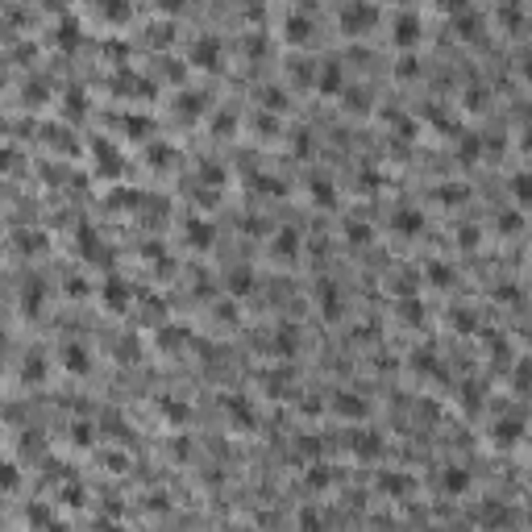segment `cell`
I'll use <instances>...</instances> for the list:
<instances>
[{
    "label": "cell",
    "mask_w": 532,
    "mask_h": 532,
    "mask_svg": "<svg viewBox=\"0 0 532 532\" xmlns=\"http://www.w3.org/2000/svg\"><path fill=\"white\" fill-rule=\"evenodd\" d=\"M379 4L375 0H345L341 8H337V29L345 33V37H366L375 25H379Z\"/></svg>",
    "instance_id": "cell-1"
},
{
    "label": "cell",
    "mask_w": 532,
    "mask_h": 532,
    "mask_svg": "<svg viewBox=\"0 0 532 532\" xmlns=\"http://www.w3.org/2000/svg\"><path fill=\"white\" fill-rule=\"evenodd\" d=\"M316 308H320L325 320H341V312H345V304H341V287L329 283V279H316Z\"/></svg>",
    "instance_id": "cell-6"
},
{
    "label": "cell",
    "mask_w": 532,
    "mask_h": 532,
    "mask_svg": "<svg viewBox=\"0 0 532 532\" xmlns=\"http://www.w3.org/2000/svg\"><path fill=\"white\" fill-rule=\"evenodd\" d=\"M445 12H462V8H470V0H437Z\"/></svg>",
    "instance_id": "cell-52"
},
{
    "label": "cell",
    "mask_w": 532,
    "mask_h": 532,
    "mask_svg": "<svg viewBox=\"0 0 532 532\" xmlns=\"http://www.w3.org/2000/svg\"><path fill=\"white\" fill-rule=\"evenodd\" d=\"M341 96H345V108L350 112H366L370 108V92L366 87H341Z\"/></svg>",
    "instance_id": "cell-30"
},
{
    "label": "cell",
    "mask_w": 532,
    "mask_h": 532,
    "mask_svg": "<svg viewBox=\"0 0 532 532\" xmlns=\"http://www.w3.org/2000/svg\"><path fill=\"white\" fill-rule=\"evenodd\" d=\"M400 316H404L408 325H420V320H424V304H420L416 295H400Z\"/></svg>",
    "instance_id": "cell-31"
},
{
    "label": "cell",
    "mask_w": 532,
    "mask_h": 532,
    "mask_svg": "<svg viewBox=\"0 0 532 532\" xmlns=\"http://www.w3.org/2000/svg\"><path fill=\"white\" fill-rule=\"evenodd\" d=\"M466 108H474V112L487 108V87H470V92H466Z\"/></svg>",
    "instance_id": "cell-43"
},
{
    "label": "cell",
    "mask_w": 532,
    "mask_h": 532,
    "mask_svg": "<svg viewBox=\"0 0 532 532\" xmlns=\"http://www.w3.org/2000/svg\"><path fill=\"white\" fill-rule=\"evenodd\" d=\"M529 370H532V362H529V358H516V362H512V387H516L520 395L529 391Z\"/></svg>",
    "instance_id": "cell-33"
},
{
    "label": "cell",
    "mask_w": 532,
    "mask_h": 532,
    "mask_svg": "<svg viewBox=\"0 0 532 532\" xmlns=\"http://www.w3.org/2000/svg\"><path fill=\"white\" fill-rule=\"evenodd\" d=\"M25 379H29V383H42V379H46V358H42V354H29V358H25Z\"/></svg>",
    "instance_id": "cell-37"
},
{
    "label": "cell",
    "mask_w": 532,
    "mask_h": 532,
    "mask_svg": "<svg viewBox=\"0 0 532 532\" xmlns=\"http://www.w3.org/2000/svg\"><path fill=\"white\" fill-rule=\"evenodd\" d=\"M62 366H67L71 375H87V350H83V345H67V350H62Z\"/></svg>",
    "instance_id": "cell-27"
},
{
    "label": "cell",
    "mask_w": 532,
    "mask_h": 532,
    "mask_svg": "<svg viewBox=\"0 0 532 532\" xmlns=\"http://www.w3.org/2000/svg\"><path fill=\"white\" fill-rule=\"evenodd\" d=\"M508 191H512V204H516V208H529L532 175H529V171H516V175H512V183H508Z\"/></svg>",
    "instance_id": "cell-19"
},
{
    "label": "cell",
    "mask_w": 532,
    "mask_h": 532,
    "mask_svg": "<svg viewBox=\"0 0 532 532\" xmlns=\"http://www.w3.org/2000/svg\"><path fill=\"white\" fill-rule=\"evenodd\" d=\"M420 37H424V21H420V12H412V8L395 12V21H391V42H395L400 50H416Z\"/></svg>",
    "instance_id": "cell-3"
},
{
    "label": "cell",
    "mask_w": 532,
    "mask_h": 532,
    "mask_svg": "<svg viewBox=\"0 0 532 532\" xmlns=\"http://www.w3.org/2000/svg\"><path fill=\"white\" fill-rule=\"evenodd\" d=\"M379 491L391 495V499L412 495V479H408V474H395V470H383V474H379Z\"/></svg>",
    "instance_id": "cell-15"
},
{
    "label": "cell",
    "mask_w": 532,
    "mask_h": 532,
    "mask_svg": "<svg viewBox=\"0 0 532 532\" xmlns=\"http://www.w3.org/2000/svg\"><path fill=\"white\" fill-rule=\"evenodd\" d=\"M495 225H499V233H504V237H516V233H524V208H504Z\"/></svg>",
    "instance_id": "cell-24"
},
{
    "label": "cell",
    "mask_w": 532,
    "mask_h": 532,
    "mask_svg": "<svg viewBox=\"0 0 532 532\" xmlns=\"http://www.w3.org/2000/svg\"><path fill=\"white\" fill-rule=\"evenodd\" d=\"M92 150H96V162H104V166H96V171H104V175H121V154H117L108 141H96Z\"/></svg>",
    "instance_id": "cell-23"
},
{
    "label": "cell",
    "mask_w": 532,
    "mask_h": 532,
    "mask_svg": "<svg viewBox=\"0 0 532 532\" xmlns=\"http://www.w3.org/2000/svg\"><path fill=\"white\" fill-rule=\"evenodd\" d=\"M341 87H345V67H341V58L320 62V67H316V79H312V92H320V96H341Z\"/></svg>",
    "instance_id": "cell-4"
},
{
    "label": "cell",
    "mask_w": 532,
    "mask_h": 532,
    "mask_svg": "<svg viewBox=\"0 0 532 532\" xmlns=\"http://www.w3.org/2000/svg\"><path fill=\"white\" fill-rule=\"evenodd\" d=\"M308 196H312L316 208H333V200H337L333 183H325V179H312V183H308Z\"/></svg>",
    "instance_id": "cell-25"
},
{
    "label": "cell",
    "mask_w": 532,
    "mask_h": 532,
    "mask_svg": "<svg viewBox=\"0 0 532 532\" xmlns=\"http://www.w3.org/2000/svg\"><path fill=\"white\" fill-rule=\"evenodd\" d=\"M179 112L191 121V117H200L204 112V96H196V92H183V100H179Z\"/></svg>",
    "instance_id": "cell-35"
},
{
    "label": "cell",
    "mask_w": 532,
    "mask_h": 532,
    "mask_svg": "<svg viewBox=\"0 0 532 532\" xmlns=\"http://www.w3.org/2000/svg\"><path fill=\"white\" fill-rule=\"evenodd\" d=\"M183 229H187V246H196V250H208V246H212V225H208V221H196V216H191Z\"/></svg>",
    "instance_id": "cell-20"
},
{
    "label": "cell",
    "mask_w": 532,
    "mask_h": 532,
    "mask_svg": "<svg viewBox=\"0 0 532 532\" xmlns=\"http://www.w3.org/2000/svg\"><path fill=\"white\" fill-rule=\"evenodd\" d=\"M162 416H171V420H187V408H183V404H162Z\"/></svg>",
    "instance_id": "cell-50"
},
{
    "label": "cell",
    "mask_w": 532,
    "mask_h": 532,
    "mask_svg": "<svg viewBox=\"0 0 532 532\" xmlns=\"http://www.w3.org/2000/svg\"><path fill=\"white\" fill-rule=\"evenodd\" d=\"M216 316H221V320H237V304H221Z\"/></svg>",
    "instance_id": "cell-53"
},
{
    "label": "cell",
    "mask_w": 532,
    "mask_h": 532,
    "mask_svg": "<svg viewBox=\"0 0 532 532\" xmlns=\"http://www.w3.org/2000/svg\"><path fill=\"white\" fill-rule=\"evenodd\" d=\"M441 491H445L449 499L466 495V491H470V470H466V466H445V470H441Z\"/></svg>",
    "instance_id": "cell-13"
},
{
    "label": "cell",
    "mask_w": 532,
    "mask_h": 532,
    "mask_svg": "<svg viewBox=\"0 0 532 532\" xmlns=\"http://www.w3.org/2000/svg\"><path fill=\"white\" fill-rule=\"evenodd\" d=\"M42 295H46L42 283H25V312H37L42 308Z\"/></svg>",
    "instance_id": "cell-40"
},
{
    "label": "cell",
    "mask_w": 532,
    "mask_h": 532,
    "mask_svg": "<svg viewBox=\"0 0 532 532\" xmlns=\"http://www.w3.org/2000/svg\"><path fill=\"white\" fill-rule=\"evenodd\" d=\"M75 33H79V25H75V21H62V25H58V42L75 46Z\"/></svg>",
    "instance_id": "cell-47"
},
{
    "label": "cell",
    "mask_w": 532,
    "mask_h": 532,
    "mask_svg": "<svg viewBox=\"0 0 532 532\" xmlns=\"http://www.w3.org/2000/svg\"><path fill=\"white\" fill-rule=\"evenodd\" d=\"M187 58H191V67H200V71H221V62H225V42H221L216 33H200V37L191 42V50H187Z\"/></svg>",
    "instance_id": "cell-2"
},
{
    "label": "cell",
    "mask_w": 532,
    "mask_h": 532,
    "mask_svg": "<svg viewBox=\"0 0 532 532\" xmlns=\"http://www.w3.org/2000/svg\"><path fill=\"white\" fill-rule=\"evenodd\" d=\"M4 350H8V341H4V333H0V358H4Z\"/></svg>",
    "instance_id": "cell-55"
},
{
    "label": "cell",
    "mask_w": 532,
    "mask_h": 532,
    "mask_svg": "<svg viewBox=\"0 0 532 532\" xmlns=\"http://www.w3.org/2000/svg\"><path fill=\"white\" fill-rule=\"evenodd\" d=\"M71 433H75V445H92V429L87 424H75Z\"/></svg>",
    "instance_id": "cell-51"
},
{
    "label": "cell",
    "mask_w": 532,
    "mask_h": 532,
    "mask_svg": "<svg viewBox=\"0 0 532 532\" xmlns=\"http://www.w3.org/2000/svg\"><path fill=\"white\" fill-rule=\"evenodd\" d=\"M329 408H333V416H341V420H366V416H370V404H366L358 391H337Z\"/></svg>",
    "instance_id": "cell-7"
},
{
    "label": "cell",
    "mask_w": 532,
    "mask_h": 532,
    "mask_svg": "<svg viewBox=\"0 0 532 532\" xmlns=\"http://www.w3.org/2000/svg\"><path fill=\"white\" fill-rule=\"evenodd\" d=\"M524 441V416H504V420H495V445L499 449H512V445H520Z\"/></svg>",
    "instance_id": "cell-11"
},
{
    "label": "cell",
    "mask_w": 532,
    "mask_h": 532,
    "mask_svg": "<svg viewBox=\"0 0 532 532\" xmlns=\"http://www.w3.org/2000/svg\"><path fill=\"white\" fill-rule=\"evenodd\" d=\"M254 129H258L262 137H275V129H279V112H266V108H262V112L254 117Z\"/></svg>",
    "instance_id": "cell-36"
},
{
    "label": "cell",
    "mask_w": 532,
    "mask_h": 532,
    "mask_svg": "<svg viewBox=\"0 0 532 532\" xmlns=\"http://www.w3.org/2000/svg\"><path fill=\"white\" fill-rule=\"evenodd\" d=\"M350 449H354V458H362V462H379V458H383V449H387V441H383V433L358 429V433L350 437Z\"/></svg>",
    "instance_id": "cell-8"
},
{
    "label": "cell",
    "mask_w": 532,
    "mask_h": 532,
    "mask_svg": "<svg viewBox=\"0 0 532 532\" xmlns=\"http://www.w3.org/2000/svg\"><path fill=\"white\" fill-rule=\"evenodd\" d=\"M225 283H229L233 300H241V295H250V287H254V271H250V266H233Z\"/></svg>",
    "instance_id": "cell-21"
},
{
    "label": "cell",
    "mask_w": 532,
    "mask_h": 532,
    "mask_svg": "<svg viewBox=\"0 0 532 532\" xmlns=\"http://www.w3.org/2000/svg\"><path fill=\"white\" fill-rule=\"evenodd\" d=\"M424 279H429L433 287H449V283H454V271H449L445 262H429V271H424Z\"/></svg>",
    "instance_id": "cell-32"
},
{
    "label": "cell",
    "mask_w": 532,
    "mask_h": 532,
    "mask_svg": "<svg viewBox=\"0 0 532 532\" xmlns=\"http://www.w3.org/2000/svg\"><path fill=\"white\" fill-rule=\"evenodd\" d=\"M258 100H262L266 112H287V92H283V87H262Z\"/></svg>",
    "instance_id": "cell-29"
},
{
    "label": "cell",
    "mask_w": 532,
    "mask_h": 532,
    "mask_svg": "<svg viewBox=\"0 0 532 532\" xmlns=\"http://www.w3.org/2000/svg\"><path fill=\"white\" fill-rule=\"evenodd\" d=\"M458 246H462V250H474V246H479V229H474V225H462V229H458Z\"/></svg>",
    "instance_id": "cell-42"
},
{
    "label": "cell",
    "mask_w": 532,
    "mask_h": 532,
    "mask_svg": "<svg viewBox=\"0 0 532 532\" xmlns=\"http://www.w3.org/2000/svg\"><path fill=\"white\" fill-rule=\"evenodd\" d=\"M158 4H162L166 12H179V8H187V0H158Z\"/></svg>",
    "instance_id": "cell-54"
},
{
    "label": "cell",
    "mask_w": 532,
    "mask_h": 532,
    "mask_svg": "<svg viewBox=\"0 0 532 532\" xmlns=\"http://www.w3.org/2000/svg\"><path fill=\"white\" fill-rule=\"evenodd\" d=\"M300 350V329L295 325H279V333H275V354L279 358H291Z\"/></svg>",
    "instance_id": "cell-17"
},
{
    "label": "cell",
    "mask_w": 532,
    "mask_h": 532,
    "mask_svg": "<svg viewBox=\"0 0 532 532\" xmlns=\"http://www.w3.org/2000/svg\"><path fill=\"white\" fill-rule=\"evenodd\" d=\"M29 524H54V516H50V508H29V516H25Z\"/></svg>",
    "instance_id": "cell-48"
},
{
    "label": "cell",
    "mask_w": 532,
    "mask_h": 532,
    "mask_svg": "<svg viewBox=\"0 0 532 532\" xmlns=\"http://www.w3.org/2000/svg\"><path fill=\"white\" fill-rule=\"evenodd\" d=\"M171 158H175L171 146H154V150H150V162H171Z\"/></svg>",
    "instance_id": "cell-49"
},
{
    "label": "cell",
    "mask_w": 532,
    "mask_h": 532,
    "mask_svg": "<svg viewBox=\"0 0 532 532\" xmlns=\"http://www.w3.org/2000/svg\"><path fill=\"white\" fill-rule=\"evenodd\" d=\"M391 229H395L400 237H420V233H424V212H420L416 204H400V208L391 212Z\"/></svg>",
    "instance_id": "cell-5"
},
{
    "label": "cell",
    "mask_w": 532,
    "mask_h": 532,
    "mask_svg": "<svg viewBox=\"0 0 532 532\" xmlns=\"http://www.w3.org/2000/svg\"><path fill=\"white\" fill-rule=\"evenodd\" d=\"M479 158H483V137H479V133H466V137L458 141V162L474 166Z\"/></svg>",
    "instance_id": "cell-22"
},
{
    "label": "cell",
    "mask_w": 532,
    "mask_h": 532,
    "mask_svg": "<svg viewBox=\"0 0 532 532\" xmlns=\"http://www.w3.org/2000/svg\"><path fill=\"white\" fill-rule=\"evenodd\" d=\"M287 79L300 83V87H312V79H316V62H308V58H287Z\"/></svg>",
    "instance_id": "cell-16"
},
{
    "label": "cell",
    "mask_w": 532,
    "mask_h": 532,
    "mask_svg": "<svg viewBox=\"0 0 532 532\" xmlns=\"http://www.w3.org/2000/svg\"><path fill=\"white\" fill-rule=\"evenodd\" d=\"M229 416H233V420H241V424H254V420H258V416H254V408H250V400H241V395L229 404Z\"/></svg>",
    "instance_id": "cell-38"
},
{
    "label": "cell",
    "mask_w": 532,
    "mask_h": 532,
    "mask_svg": "<svg viewBox=\"0 0 532 532\" xmlns=\"http://www.w3.org/2000/svg\"><path fill=\"white\" fill-rule=\"evenodd\" d=\"M129 12H133L129 0H104V17H108V21H125Z\"/></svg>",
    "instance_id": "cell-39"
},
{
    "label": "cell",
    "mask_w": 532,
    "mask_h": 532,
    "mask_svg": "<svg viewBox=\"0 0 532 532\" xmlns=\"http://www.w3.org/2000/svg\"><path fill=\"white\" fill-rule=\"evenodd\" d=\"M21 483V474H17V466L12 462H0V491H12Z\"/></svg>",
    "instance_id": "cell-41"
},
{
    "label": "cell",
    "mask_w": 532,
    "mask_h": 532,
    "mask_svg": "<svg viewBox=\"0 0 532 532\" xmlns=\"http://www.w3.org/2000/svg\"><path fill=\"white\" fill-rule=\"evenodd\" d=\"M129 295H133V291H129L125 279H108V283H104V304H108L112 312H125V308H129Z\"/></svg>",
    "instance_id": "cell-14"
},
{
    "label": "cell",
    "mask_w": 532,
    "mask_h": 532,
    "mask_svg": "<svg viewBox=\"0 0 532 532\" xmlns=\"http://www.w3.org/2000/svg\"><path fill=\"white\" fill-rule=\"evenodd\" d=\"M395 79H420V58H416L412 50H404V54L395 58Z\"/></svg>",
    "instance_id": "cell-28"
},
{
    "label": "cell",
    "mask_w": 532,
    "mask_h": 532,
    "mask_svg": "<svg viewBox=\"0 0 532 532\" xmlns=\"http://www.w3.org/2000/svg\"><path fill=\"white\" fill-rule=\"evenodd\" d=\"M437 196H445V204H462V200H470L466 187H437Z\"/></svg>",
    "instance_id": "cell-44"
},
{
    "label": "cell",
    "mask_w": 532,
    "mask_h": 532,
    "mask_svg": "<svg viewBox=\"0 0 532 532\" xmlns=\"http://www.w3.org/2000/svg\"><path fill=\"white\" fill-rule=\"evenodd\" d=\"M304 487H308V491H329V487H333V466L312 462V466H308V474H304Z\"/></svg>",
    "instance_id": "cell-18"
},
{
    "label": "cell",
    "mask_w": 532,
    "mask_h": 532,
    "mask_svg": "<svg viewBox=\"0 0 532 532\" xmlns=\"http://www.w3.org/2000/svg\"><path fill=\"white\" fill-rule=\"evenodd\" d=\"M474 325H479V320H474V312H462V308L454 312V329H462V333H470Z\"/></svg>",
    "instance_id": "cell-46"
},
{
    "label": "cell",
    "mask_w": 532,
    "mask_h": 532,
    "mask_svg": "<svg viewBox=\"0 0 532 532\" xmlns=\"http://www.w3.org/2000/svg\"><path fill=\"white\" fill-rule=\"evenodd\" d=\"M283 37H287L291 46H308V42H312V17H308V12H291V17L283 21Z\"/></svg>",
    "instance_id": "cell-12"
},
{
    "label": "cell",
    "mask_w": 532,
    "mask_h": 532,
    "mask_svg": "<svg viewBox=\"0 0 532 532\" xmlns=\"http://www.w3.org/2000/svg\"><path fill=\"white\" fill-rule=\"evenodd\" d=\"M300 241H304L300 229H291V225L279 229V233L271 237V258H275V262H295V258H300Z\"/></svg>",
    "instance_id": "cell-9"
},
{
    "label": "cell",
    "mask_w": 532,
    "mask_h": 532,
    "mask_svg": "<svg viewBox=\"0 0 532 532\" xmlns=\"http://www.w3.org/2000/svg\"><path fill=\"white\" fill-rule=\"evenodd\" d=\"M345 241H350V246H370V221L350 216V221H345Z\"/></svg>",
    "instance_id": "cell-26"
},
{
    "label": "cell",
    "mask_w": 532,
    "mask_h": 532,
    "mask_svg": "<svg viewBox=\"0 0 532 532\" xmlns=\"http://www.w3.org/2000/svg\"><path fill=\"white\" fill-rule=\"evenodd\" d=\"M291 150H295V154H312V137H308V129H300V133L291 137Z\"/></svg>",
    "instance_id": "cell-45"
},
{
    "label": "cell",
    "mask_w": 532,
    "mask_h": 532,
    "mask_svg": "<svg viewBox=\"0 0 532 532\" xmlns=\"http://www.w3.org/2000/svg\"><path fill=\"white\" fill-rule=\"evenodd\" d=\"M412 370H416V375H437V354L416 350V354H412Z\"/></svg>",
    "instance_id": "cell-34"
},
{
    "label": "cell",
    "mask_w": 532,
    "mask_h": 532,
    "mask_svg": "<svg viewBox=\"0 0 532 532\" xmlns=\"http://www.w3.org/2000/svg\"><path fill=\"white\" fill-rule=\"evenodd\" d=\"M483 17L474 12V8H462V12H454V33L462 37V42H483Z\"/></svg>",
    "instance_id": "cell-10"
},
{
    "label": "cell",
    "mask_w": 532,
    "mask_h": 532,
    "mask_svg": "<svg viewBox=\"0 0 532 532\" xmlns=\"http://www.w3.org/2000/svg\"><path fill=\"white\" fill-rule=\"evenodd\" d=\"M0 433H4V429H0Z\"/></svg>",
    "instance_id": "cell-56"
}]
</instances>
